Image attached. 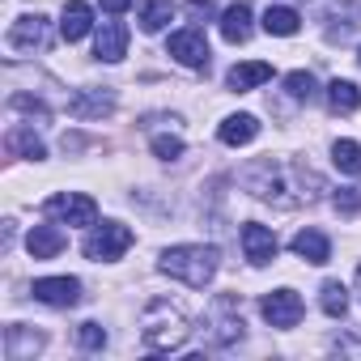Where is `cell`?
I'll return each mask as SVG.
<instances>
[{
	"instance_id": "4fadbf2b",
	"label": "cell",
	"mask_w": 361,
	"mask_h": 361,
	"mask_svg": "<svg viewBox=\"0 0 361 361\" xmlns=\"http://www.w3.org/2000/svg\"><path fill=\"white\" fill-rule=\"evenodd\" d=\"M90 30H94V9H90V5H81V0L64 5V18H60V35H64L68 43H81Z\"/></svg>"
},
{
	"instance_id": "9c48e42d",
	"label": "cell",
	"mask_w": 361,
	"mask_h": 361,
	"mask_svg": "<svg viewBox=\"0 0 361 361\" xmlns=\"http://www.w3.org/2000/svg\"><path fill=\"white\" fill-rule=\"evenodd\" d=\"M115 111V94L111 90H77L68 98V115L73 119H102Z\"/></svg>"
},
{
	"instance_id": "2e32d148",
	"label": "cell",
	"mask_w": 361,
	"mask_h": 361,
	"mask_svg": "<svg viewBox=\"0 0 361 361\" xmlns=\"http://www.w3.org/2000/svg\"><path fill=\"white\" fill-rule=\"evenodd\" d=\"M217 136H221V145H230V149L251 145V140L259 136V119H255V115H230V119L217 128Z\"/></svg>"
},
{
	"instance_id": "ac0fdd59",
	"label": "cell",
	"mask_w": 361,
	"mask_h": 361,
	"mask_svg": "<svg viewBox=\"0 0 361 361\" xmlns=\"http://www.w3.org/2000/svg\"><path fill=\"white\" fill-rule=\"evenodd\" d=\"M264 30L276 35V39H289V35L302 30V13L289 9V5H268V13H264Z\"/></svg>"
},
{
	"instance_id": "30bf717a",
	"label": "cell",
	"mask_w": 361,
	"mask_h": 361,
	"mask_svg": "<svg viewBox=\"0 0 361 361\" xmlns=\"http://www.w3.org/2000/svg\"><path fill=\"white\" fill-rule=\"evenodd\" d=\"M243 251H247V259L255 264V268H264V264H272L276 259V234L268 230V226H243Z\"/></svg>"
},
{
	"instance_id": "ffe728a7",
	"label": "cell",
	"mask_w": 361,
	"mask_h": 361,
	"mask_svg": "<svg viewBox=\"0 0 361 361\" xmlns=\"http://www.w3.org/2000/svg\"><path fill=\"white\" fill-rule=\"evenodd\" d=\"M327 102H331V111H340V115H353L357 106H361V90L353 85V81H331L327 85Z\"/></svg>"
},
{
	"instance_id": "3957f363",
	"label": "cell",
	"mask_w": 361,
	"mask_h": 361,
	"mask_svg": "<svg viewBox=\"0 0 361 361\" xmlns=\"http://www.w3.org/2000/svg\"><path fill=\"white\" fill-rule=\"evenodd\" d=\"M128 247H132V230L119 226V221H102V226H94L90 238H85V255H90L94 264H111V259H119Z\"/></svg>"
},
{
	"instance_id": "6da1fadb",
	"label": "cell",
	"mask_w": 361,
	"mask_h": 361,
	"mask_svg": "<svg viewBox=\"0 0 361 361\" xmlns=\"http://www.w3.org/2000/svg\"><path fill=\"white\" fill-rule=\"evenodd\" d=\"M188 336H192V323H188V314L178 310V306H170L161 298L145 306V314H140V340H145V348L174 353V348L188 344Z\"/></svg>"
},
{
	"instance_id": "ba28073f",
	"label": "cell",
	"mask_w": 361,
	"mask_h": 361,
	"mask_svg": "<svg viewBox=\"0 0 361 361\" xmlns=\"http://www.w3.org/2000/svg\"><path fill=\"white\" fill-rule=\"evenodd\" d=\"M30 293L43 306H77L81 302V281L77 276H43V281H35Z\"/></svg>"
},
{
	"instance_id": "83f0119b",
	"label": "cell",
	"mask_w": 361,
	"mask_h": 361,
	"mask_svg": "<svg viewBox=\"0 0 361 361\" xmlns=\"http://www.w3.org/2000/svg\"><path fill=\"white\" fill-rule=\"evenodd\" d=\"M336 209H340V213H357V209H361V188H344V192H336Z\"/></svg>"
},
{
	"instance_id": "52a82bcc",
	"label": "cell",
	"mask_w": 361,
	"mask_h": 361,
	"mask_svg": "<svg viewBox=\"0 0 361 361\" xmlns=\"http://www.w3.org/2000/svg\"><path fill=\"white\" fill-rule=\"evenodd\" d=\"M47 39H51V30H47V18H43V13L18 18V22L9 26V47H13V51H43Z\"/></svg>"
},
{
	"instance_id": "f546056e",
	"label": "cell",
	"mask_w": 361,
	"mask_h": 361,
	"mask_svg": "<svg viewBox=\"0 0 361 361\" xmlns=\"http://www.w3.org/2000/svg\"><path fill=\"white\" fill-rule=\"evenodd\" d=\"M98 5H102L106 13H123V9H132V0H98Z\"/></svg>"
},
{
	"instance_id": "e0dca14e",
	"label": "cell",
	"mask_w": 361,
	"mask_h": 361,
	"mask_svg": "<svg viewBox=\"0 0 361 361\" xmlns=\"http://www.w3.org/2000/svg\"><path fill=\"white\" fill-rule=\"evenodd\" d=\"M64 243H68V238H64L56 226H35L30 238H26V247H30L35 259H56V255L64 251Z\"/></svg>"
},
{
	"instance_id": "603a6c76",
	"label": "cell",
	"mask_w": 361,
	"mask_h": 361,
	"mask_svg": "<svg viewBox=\"0 0 361 361\" xmlns=\"http://www.w3.org/2000/svg\"><path fill=\"white\" fill-rule=\"evenodd\" d=\"M319 306H323V314L344 319V310H348V289H344L340 281H327V285L319 289Z\"/></svg>"
},
{
	"instance_id": "5b68a950",
	"label": "cell",
	"mask_w": 361,
	"mask_h": 361,
	"mask_svg": "<svg viewBox=\"0 0 361 361\" xmlns=\"http://www.w3.org/2000/svg\"><path fill=\"white\" fill-rule=\"evenodd\" d=\"M166 51L183 64V68H209V43H204V30L188 26V30H174Z\"/></svg>"
},
{
	"instance_id": "5bb4252c",
	"label": "cell",
	"mask_w": 361,
	"mask_h": 361,
	"mask_svg": "<svg viewBox=\"0 0 361 361\" xmlns=\"http://www.w3.org/2000/svg\"><path fill=\"white\" fill-rule=\"evenodd\" d=\"M221 39L226 43H247L251 39V5L247 0H238V5H230L221 13Z\"/></svg>"
},
{
	"instance_id": "7c38bea8",
	"label": "cell",
	"mask_w": 361,
	"mask_h": 361,
	"mask_svg": "<svg viewBox=\"0 0 361 361\" xmlns=\"http://www.w3.org/2000/svg\"><path fill=\"white\" fill-rule=\"evenodd\" d=\"M289 247H293V255H302L306 264H327V259H331V243H327L323 230H298Z\"/></svg>"
},
{
	"instance_id": "d4e9b609",
	"label": "cell",
	"mask_w": 361,
	"mask_h": 361,
	"mask_svg": "<svg viewBox=\"0 0 361 361\" xmlns=\"http://www.w3.org/2000/svg\"><path fill=\"white\" fill-rule=\"evenodd\" d=\"M285 90H289V98H298V102H310V98L319 94V85H314V77H310V73H302V68L285 77Z\"/></svg>"
},
{
	"instance_id": "d6986e66",
	"label": "cell",
	"mask_w": 361,
	"mask_h": 361,
	"mask_svg": "<svg viewBox=\"0 0 361 361\" xmlns=\"http://www.w3.org/2000/svg\"><path fill=\"white\" fill-rule=\"evenodd\" d=\"M170 18H174V5H170V0H140V30H145V35L166 30Z\"/></svg>"
},
{
	"instance_id": "8fae6325",
	"label": "cell",
	"mask_w": 361,
	"mask_h": 361,
	"mask_svg": "<svg viewBox=\"0 0 361 361\" xmlns=\"http://www.w3.org/2000/svg\"><path fill=\"white\" fill-rule=\"evenodd\" d=\"M94 56L106 60V64L123 60V56H128V26H123V22H102L98 43H94Z\"/></svg>"
},
{
	"instance_id": "9a60e30c",
	"label": "cell",
	"mask_w": 361,
	"mask_h": 361,
	"mask_svg": "<svg viewBox=\"0 0 361 361\" xmlns=\"http://www.w3.org/2000/svg\"><path fill=\"white\" fill-rule=\"evenodd\" d=\"M264 81H272V64H264V60H251V64H234L230 73H226V85L230 90H255V85H264Z\"/></svg>"
},
{
	"instance_id": "7402d4cb",
	"label": "cell",
	"mask_w": 361,
	"mask_h": 361,
	"mask_svg": "<svg viewBox=\"0 0 361 361\" xmlns=\"http://www.w3.org/2000/svg\"><path fill=\"white\" fill-rule=\"evenodd\" d=\"M9 149H13V153H22V157H30V161H43V157H47L43 140H39V136H35L30 128H22V123H18V128L9 132Z\"/></svg>"
},
{
	"instance_id": "44dd1931",
	"label": "cell",
	"mask_w": 361,
	"mask_h": 361,
	"mask_svg": "<svg viewBox=\"0 0 361 361\" xmlns=\"http://www.w3.org/2000/svg\"><path fill=\"white\" fill-rule=\"evenodd\" d=\"M5 348H9V357H13V361H26V357H35V353L43 348V336H30L26 327H9Z\"/></svg>"
},
{
	"instance_id": "4316f807",
	"label": "cell",
	"mask_w": 361,
	"mask_h": 361,
	"mask_svg": "<svg viewBox=\"0 0 361 361\" xmlns=\"http://www.w3.org/2000/svg\"><path fill=\"white\" fill-rule=\"evenodd\" d=\"M153 153L161 161H174V157H183V140L178 136H153Z\"/></svg>"
},
{
	"instance_id": "484cf974",
	"label": "cell",
	"mask_w": 361,
	"mask_h": 361,
	"mask_svg": "<svg viewBox=\"0 0 361 361\" xmlns=\"http://www.w3.org/2000/svg\"><path fill=\"white\" fill-rule=\"evenodd\" d=\"M77 344L81 348H102L106 344V327L102 323H81L77 327Z\"/></svg>"
},
{
	"instance_id": "7a4b0ae2",
	"label": "cell",
	"mask_w": 361,
	"mask_h": 361,
	"mask_svg": "<svg viewBox=\"0 0 361 361\" xmlns=\"http://www.w3.org/2000/svg\"><path fill=\"white\" fill-rule=\"evenodd\" d=\"M217 247H204V243H183V247H170V251H161V259H157V268L166 272V276H174V281H183V285H192V289H204L213 276H217Z\"/></svg>"
},
{
	"instance_id": "277c9868",
	"label": "cell",
	"mask_w": 361,
	"mask_h": 361,
	"mask_svg": "<svg viewBox=\"0 0 361 361\" xmlns=\"http://www.w3.org/2000/svg\"><path fill=\"white\" fill-rule=\"evenodd\" d=\"M43 213L56 217V221H64V226H94V221H98V204H94L90 196H81V192H60V196H51V200L43 204Z\"/></svg>"
},
{
	"instance_id": "f1b7e54d",
	"label": "cell",
	"mask_w": 361,
	"mask_h": 361,
	"mask_svg": "<svg viewBox=\"0 0 361 361\" xmlns=\"http://www.w3.org/2000/svg\"><path fill=\"white\" fill-rule=\"evenodd\" d=\"M188 13H192L196 22H209V18H213V0H188Z\"/></svg>"
},
{
	"instance_id": "4dcf8cb0",
	"label": "cell",
	"mask_w": 361,
	"mask_h": 361,
	"mask_svg": "<svg viewBox=\"0 0 361 361\" xmlns=\"http://www.w3.org/2000/svg\"><path fill=\"white\" fill-rule=\"evenodd\" d=\"M357 289H361V268H357Z\"/></svg>"
},
{
	"instance_id": "8992f818",
	"label": "cell",
	"mask_w": 361,
	"mask_h": 361,
	"mask_svg": "<svg viewBox=\"0 0 361 361\" xmlns=\"http://www.w3.org/2000/svg\"><path fill=\"white\" fill-rule=\"evenodd\" d=\"M259 310H264V319H268L272 327H298L302 314H306V306H302V298H298L293 289H272V293L259 302Z\"/></svg>"
},
{
	"instance_id": "cb8c5ba5",
	"label": "cell",
	"mask_w": 361,
	"mask_h": 361,
	"mask_svg": "<svg viewBox=\"0 0 361 361\" xmlns=\"http://www.w3.org/2000/svg\"><path fill=\"white\" fill-rule=\"evenodd\" d=\"M331 161H336L344 174H361V145H357V140H336V145H331Z\"/></svg>"
}]
</instances>
